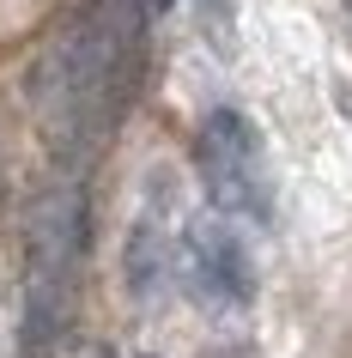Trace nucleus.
<instances>
[{
  "mask_svg": "<svg viewBox=\"0 0 352 358\" xmlns=\"http://www.w3.org/2000/svg\"><path fill=\"white\" fill-rule=\"evenodd\" d=\"M79 358H115V352H110V346H85Z\"/></svg>",
  "mask_w": 352,
  "mask_h": 358,
  "instance_id": "5",
  "label": "nucleus"
},
{
  "mask_svg": "<svg viewBox=\"0 0 352 358\" xmlns=\"http://www.w3.org/2000/svg\"><path fill=\"white\" fill-rule=\"evenodd\" d=\"M158 280H164V237L152 225H134V237H128V285L140 298H152Z\"/></svg>",
  "mask_w": 352,
  "mask_h": 358,
  "instance_id": "4",
  "label": "nucleus"
},
{
  "mask_svg": "<svg viewBox=\"0 0 352 358\" xmlns=\"http://www.w3.org/2000/svg\"><path fill=\"white\" fill-rule=\"evenodd\" d=\"M85 189L79 176H61L37 194L24 249H31V334H55L67 316V292H73L79 255H85Z\"/></svg>",
  "mask_w": 352,
  "mask_h": 358,
  "instance_id": "1",
  "label": "nucleus"
},
{
  "mask_svg": "<svg viewBox=\"0 0 352 358\" xmlns=\"http://www.w3.org/2000/svg\"><path fill=\"white\" fill-rule=\"evenodd\" d=\"M188 280L195 292L213 303H249L255 298V267L243 255V243L219 219H201V225H188Z\"/></svg>",
  "mask_w": 352,
  "mask_h": 358,
  "instance_id": "3",
  "label": "nucleus"
},
{
  "mask_svg": "<svg viewBox=\"0 0 352 358\" xmlns=\"http://www.w3.org/2000/svg\"><path fill=\"white\" fill-rule=\"evenodd\" d=\"M201 182L219 213L267 219V164H261V134L237 110H213L201 128Z\"/></svg>",
  "mask_w": 352,
  "mask_h": 358,
  "instance_id": "2",
  "label": "nucleus"
}]
</instances>
